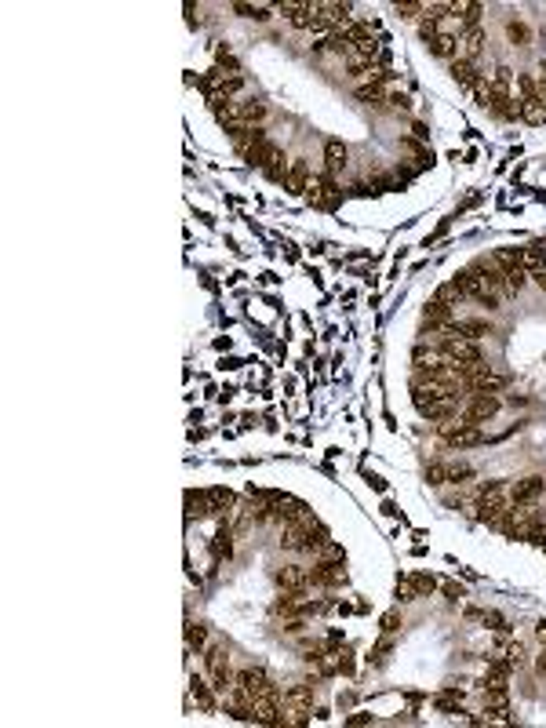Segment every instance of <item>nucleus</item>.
<instances>
[{"label": "nucleus", "mask_w": 546, "mask_h": 728, "mask_svg": "<svg viewBox=\"0 0 546 728\" xmlns=\"http://www.w3.org/2000/svg\"><path fill=\"white\" fill-rule=\"evenodd\" d=\"M350 164V153H346V146L339 139H328L325 142V171L320 175H328V179H339V171H346Z\"/></svg>", "instance_id": "nucleus-10"}, {"label": "nucleus", "mask_w": 546, "mask_h": 728, "mask_svg": "<svg viewBox=\"0 0 546 728\" xmlns=\"http://www.w3.org/2000/svg\"><path fill=\"white\" fill-rule=\"evenodd\" d=\"M412 132H415V139H419V142H426V139H430V127H426L423 121H415V124H412Z\"/></svg>", "instance_id": "nucleus-36"}, {"label": "nucleus", "mask_w": 546, "mask_h": 728, "mask_svg": "<svg viewBox=\"0 0 546 728\" xmlns=\"http://www.w3.org/2000/svg\"><path fill=\"white\" fill-rule=\"evenodd\" d=\"M400 626H405V619H400V612H387V616H382V634H397Z\"/></svg>", "instance_id": "nucleus-34"}, {"label": "nucleus", "mask_w": 546, "mask_h": 728, "mask_svg": "<svg viewBox=\"0 0 546 728\" xmlns=\"http://www.w3.org/2000/svg\"><path fill=\"white\" fill-rule=\"evenodd\" d=\"M233 688H240L244 695H251V699H273V695H281V688L273 685V677L263 667H237Z\"/></svg>", "instance_id": "nucleus-3"}, {"label": "nucleus", "mask_w": 546, "mask_h": 728, "mask_svg": "<svg viewBox=\"0 0 546 728\" xmlns=\"http://www.w3.org/2000/svg\"><path fill=\"white\" fill-rule=\"evenodd\" d=\"M448 73H452V80L459 88H467V91H481L485 88V73H481V66L477 62H470V59H455V62H448Z\"/></svg>", "instance_id": "nucleus-6"}, {"label": "nucleus", "mask_w": 546, "mask_h": 728, "mask_svg": "<svg viewBox=\"0 0 546 728\" xmlns=\"http://www.w3.org/2000/svg\"><path fill=\"white\" fill-rule=\"evenodd\" d=\"M400 19H423L426 15V4H393Z\"/></svg>", "instance_id": "nucleus-33"}, {"label": "nucleus", "mask_w": 546, "mask_h": 728, "mask_svg": "<svg viewBox=\"0 0 546 728\" xmlns=\"http://www.w3.org/2000/svg\"><path fill=\"white\" fill-rule=\"evenodd\" d=\"M288 193H310V186H313V175H310V168H306V160H292L288 164V175H284V183H281Z\"/></svg>", "instance_id": "nucleus-11"}, {"label": "nucleus", "mask_w": 546, "mask_h": 728, "mask_svg": "<svg viewBox=\"0 0 546 728\" xmlns=\"http://www.w3.org/2000/svg\"><path fill=\"white\" fill-rule=\"evenodd\" d=\"M517 91H521L517 102H543V95H539V77H532V73H517Z\"/></svg>", "instance_id": "nucleus-22"}, {"label": "nucleus", "mask_w": 546, "mask_h": 728, "mask_svg": "<svg viewBox=\"0 0 546 728\" xmlns=\"http://www.w3.org/2000/svg\"><path fill=\"white\" fill-rule=\"evenodd\" d=\"M426 481L430 484H448V463H441V459L426 463Z\"/></svg>", "instance_id": "nucleus-30"}, {"label": "nucleus", "mask_w": 546, "mask_h": 728, "mask_svg": "<svg viewBox=\"0 0 546 728\" xmlns=\"http://www.w3.org/2000/svg\"><path fill=\"white\" fill-rule=\"evenodd\" d=\"M441 587H444V594L452 597V601H459V597H467V590H462L459 582H441Z\"/></svg>", "instance_id": "nucleus-35"}, {"label": "nucleus", "mask_w": 546, "mask_h": 728, "mask_svg": "<svg viewBox=\"0 0 546 728\" xmlns=\"http://www.w3.org/2000/svg\"><path fill=\"white\" fill-rule=\"evenodd\" d=\"M346 193H350V197H372V193H375V183H372V179H357V183L346 186Z\"/></svg>", "instance_id": "nucleus-32"}, {"label": "nucleus", "mask_w": 546, "mask_h": 728, "mask_svg": "<svg viewBox=\"0 0 546 728\" xmlns=\"http://www.w3.org/2000/svg\"><path fill=\"white\" fill-rule=\"evenodd\" d=\"M390 652H393V634H382V641L372 649L368 659H372V667L379 670V667H387V663H390Z\"/></svg>", "instance_id": "nucleus-24"}, {"label": "nucleus", "mask_w": 546, "mask_h": 728, "mask_svg": "<svg viewBox=\"0 0 546 728\" xmlns=\"http://www.w3.org/2000/svg\"><path fill=\"white\" fill-rule=\"evenodd\" d=\"M208 503H212V517H226L237 506V495L230 488H208Z\"/></svg>", "instance_id": "nucleus-18"}, {"label": "nucleus", "mask_w": 546, "mask_h": 728, "mask_svg": "<svg viewBox=\"0 0 546 728\" xmlns=\"http://www.w3.org/2000/svg\"><path fill=\"white\" fill-rule=\"evenodd\" d=\"M503 656L513 663V670L524 667V663H528V649H524V641H506V644H503Z\"/></svg>", "instance_id": "nucleus-27"}, {"label": "nucleus", "mask_w": 546, "mask_h": 728, "mask_svg": "<svg viewBox=\"0 0 546 728\" xmlns=\"http://www.w3.org/2000/svg\"><path fill=\"white\" fill-rule=\"evenodd\" d=\"M201 706L204 714H215V695H212V681H201V677H194L189 681V706Z\"/></svg>", "instance_id": "nucleus-14"}, {"label": "nucleus", "mask_w": 546, "mask_h": 728, "mask_svg": "<svg viewBox=\"0 0 546 728\" xmlns=\"http://www.w3.org/2000/svg\"><path fill=\"white\" fill-rule=\"evenodd\" d=\"M539 95H543V106H546V59L539 62Z\"/></svg>", "instance_id": "nucleus-37"}, {"label": "nucleus", "mask_w": 546, "mask_h": 728, "mask_svg": "<svg viewBox=\"0 0 546 728\" xmlns=\"http://www.w3.org/2000/svg\"><path fill=\"white\" fill-rule=\"evenodd\" d=\"M510 433V430H506ZM506 433H485L481 426H470V423H462V419H455V423H444L441 426V444L444 448H477V444H492V441H503Z\"/></svg>", "instance_id": "nucleus-1"}, {"label": "nucleus", "mask_w": 546, "mask_h": 728, "mask_svg": "<svg viewBox=\"0 0 546 728\" xmlns=\"http://www.w3.org/2000/svg\"><path fill=\"white\" fill-rule=\"evenodd\" d=\"M503 408V397L499 394H470L467 401H462V408H459V419L462 423H470V426H481V423H488V419H495Z\"/></svg>", "instance_id": "nucleus-4"}, {"label": "nucleus", "mask_w": 546, "mask_h": 728, "mask_svg": "<svg viewBox=\"0 0 546 728\" xmlns=\"http://www.w3.org/2000/svg\"><path fill=\"white\" fill-rule=\"evenodd\" d=\"M455 325H459V335L474 339V343H477V339H485V335H495V325L488 317H459Z\"/></svg>", "instance_id": "nucleus-13"}, {"label": "nucleus", "mask_w": 546, "mask_h": 728, "mask_svg": "<svg viewBox=\"0 0 546 728\" xmlns=\"http://www.w3.org/2000/svg\"><path fill=\"white\" fill-rule=\"evenodd\" d=\"M186 649L189 652H204L208 649V626L204 623H194V619L186 623Z\"/></svg>", "instance_id": "nucleus-21"}, {"label": "nucleus", "mask_w": 546, "mask_h": 728, "mask_svg": "<svg viewBox=\"0 0 546 728\" xmlns=\"http://www.w3.org/2000/svg\"><path fill=\"white\" fill-rule=\"evenodd\" d=\"M233 11H240L244 19L266 22V19H270V11H273V4H233Z\"/></svg>", "instance_id": "nucleus-28"}, {"label": "nucleus", "mask_w": 546, "mask_h": 728, "mask_svg": "<svg viewBox=\"0 0 546 728\" xmlns=\"http://www.w3.org/2000/svg\"><path fill=\"white\" fill-rule=\"evenodd\" d=\"M397 146H400V153H408L415 160V168H419V171L433 164V150H430L426 142H419V139H400Z\"/></svg>", "instance_id": "nucleus-15"}, {"label": "nucleus", "mask_w": 546, "mask_h": 728, "mask_svg": "<svg viewBox=\"0 0 546 728\" xmlns=\"http://www.w3.org/2000/svg\"><path fill=\"white\" fill-rule=\"evenodd\" d=\"M546 492V481L543 477H521L517 484H510V506H532L539 503V495Z\"/></svg>", "instance_id": "nucleus-7"}, {"label": "nucleus", "mask_w": 546, "mask_h": 728, "mask_svg": "<svg viewBox=\"0 0 546 728\" xmlns=\"http://www.w3.org/2000/svg\"><path fill=\"white\" fill-rule=\"evenodd\" d=\"M266 117H270V106H266V102H259V99L237 102V124H244V127H263Z\"/></svg>", "instance_id": "nucleus-12"}, {"label": "nucleus", "mask_w": 546, "mask_h": 728, "mask_svg": "<svg viewBox=\"0 0 546 728\" xmlns=\"http://www.w3.org/2000/svg\"><path fill=\"white\" fill-rule=\"evenodd\" d=\"M426 47H430V55H437L444 62H455L459 59V40H455V33H441L437 40H430Z\"/></svg>", "instance_id": "nucleus-20"}, {"label": "nucleus", "mask_w": 546, "mask_h": 728, "mask_svg": "<svg viewBox=\"0 0 546 728\" xmlns=\"http://www.w3.org/2000/svg\"><path fill=\"white\" fill-rule=\"evenodd\" d=\"M536 637H539V644H546V619L536 623Z\"/></svg>", "instance_id": "nucleus-40"}, {"label": "nucleus", "mask_w": 546, "mask_h": 728, "mask_svg": "<svg viewBox=\"0 0 546 728\" xmlns=\"http://www.w3.org/2000/svg\"><path fill=\"white\" fill-rule=\"evenodd\" d=\"M506 401H510V404H513V408H517V404H521V408H524V404H532V401H528V397H517V394H510V397H506Z\"/></svg>", "instance_id": "nucleus-41"}, {"label": "nucleus", "mask_w": 546, "mask_h": 728, "mask_svg": "<svg viewBox=\"0 0 546 728\" xmlns=\"http://www.w3.org/2000/svg\"><path fill=\"white\" fill-rule=\"evenodd\" d=\"M536 674H539V677H546V649H543V652H539V659H536Z\"/></svg>", "instance_id": "nucleus-39"}, {"label": "nucleus", "mask_w": 546, "mask_h": 728, "mask_svg": "<svg viewBox=\"0 0 546 728\" xmlns=\"http://www.w3.org/2000/svg\"><path fill=\"white\" fill-rule=\"evenodd\" d=\"M310 587H317V590H343L346 587V561H317L310 568Z\"/></svg>", "instance_id": "nucleus-5"}, {"label": "nucleus", "mask_w": 546, "mask_h": 728, "mask_svg": "<svg viewBox=\"0 0 546 728\" xmlns=\"http://www.w3.org/2000/svg\"><path fill=\"white\" fill-rule=\"evenodd\" d=\"M506 37H510L513 44H521V47H524L528 40H532V29H528L524 22H506Z\"/></svg>", "instance_id": "nucleus-31"}, {"label": "nucleus", "mask_w": 546, "mask_h": 728, "mask_svg": "<svg viewBox=\"0 0 546 728\" xmlns=\"http://www.w3.org/2000/svg\"><path fill=\"white\" fill-rule=\"evenodd\" d=\"M204 667H208V681H212L215 692H230L237 681V670L230 663V652L219 649V644H208L204 649Z\"/></svg>", "instance_id": "nucleus-2"}, {"label": "nucleus", "mask_w": 546, "mask_h": 728, "mask_svg": "<svg viewBox=\"0 0 546 728\" xmlns=\"http://www.w3.org/2000/svg\"><path fill=\"white\" fill-rule=\"evenodd\" d=\"M433 587H437V579H433V575H423V572L405 575V579L397 582V601H415V597H426V594H433Z\"/></svg>", "instance_id": "nucleus-8"}, {"label": "nucleus", "mask_w": 546, "mask_h": 728, "mask_svg": "<svg viewBox=\"0 0 546 728\" xmlns=\"http://www.w3.org/2000/svg\"><path fill=\"white\" fill-rule=\"evenodd\" d=\"M477 477V470L470 463H448V484H455V488H462V484H470Z\"/></svg>", "instance_id": "nucleus-23"}, {"label": "nucleus", "mask_w": 546, "mask_h": 728, "mask_svg": "<svg viewBox=\"0 0 546 728\" xmlns=\"http://www.w3.org/2000/svg\"><path fill=\"white\" fill-rule=\"evenodd\" d=\"M215 70H222V73H240V62H237V55L230 52V47H219V52H215Z\"/></svg>", "instance_id": "nucleus-29"}, {"label": "nucleus", "mask_w": 546, "mask_h": 728, "mask_svg": "<svg viewBox=\"0 0 546 728\" xmlns=\"http://www.w3.org/2000/svg\"><path fill=\"white\" fill-rule=\"evenodd\" d=\"M368 721H372V714H364V710H357V714L346 718V725H368Z\"/></svg>", "instance_id": "nucleus-38"}, {"label": "nucleus", "mask_w": 546, "mask_h": 728, "mask_svg": "<svg viewBox=\"0 0 546 728\" xmlns=\"http://www.w3.org/2000/svg\"><path fill=\"white\" fill-rule=\"evenodd\" d=\"M212 517V503H208V488L204 492H186V521H204Z\"/></svg>", "instance_id": "nucleus-16"}, {"label": "nucleus", "mask_w": 546, "mask_h": 728, "mask_svg": "<svg viewBox=\"0 0 546 728\" xmlns=\"http://www.w3.org/2000/svg\"><path fill=\"white\" fill-rule=\"evenodd\" d=\"M433 706H437L441 714H459V706H462V688H459V685L441 688L437 695H433Z\"/></svg>", "instance_id": "nucleus-19"}, {"label": "nucleus", "mask_w": 546, "mask_h": 728, "mask_svg": "<svg viewBox=\"0 0 546 728\" xmlns=\"http://www.w3.org/2000/svg\"><path fill=\"white\" fill-rule=\"evenodd\" d=\"M277 587L288 594H310V568H299V564H288V568L277 572Z\"/></svg>", "instance_id": "nucleus-9"}, {"label": "nucleus", "mask_w": 546, "mask_h": 728, "mask_svg": "<svg viewBox=\"0 0 546 728\" xmlns=\"http://www.w3.org/2000/svg\"><path fill=\"white\" fill-rule=\"evenodd\" d=\"M524 288H528V270H524V266L506 270V291H510V295H521Z\"/></svg>", "instance_id": "nucleus-26"}, {"label": "nucleus", "mask_w": 546, "mask_h": 728, "mask_svg": "<svg viewBox=\"0 0 546 728\" xmlns=\"http://www.w3.org/2000/svg\"><path fill=\"white\" fill-rule=\"evenodd\" d=\"M284 706H302V710H313V685L306 681H295L284 688Z\"/></svg>", "instance_id": "nucleus-17"}, {"label": "nucleus", "mask_w": 546, "mask_h": 728, "mask_svg": "<svg viewBox=\"0 0 546 728\" xmlns=\"http://www.w3.org/2000/svg\"><path fill=\"white\" fill-rule=\"evenodd\" d=\"M524 124H546V106L543 102H517Z\"/></svg>", "instance_id": "nucleus-25"}]
</instances>
